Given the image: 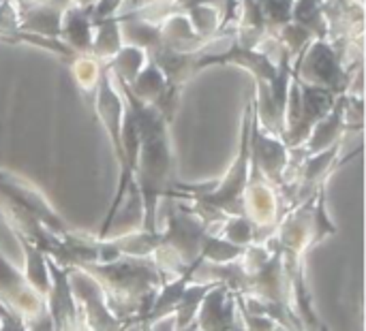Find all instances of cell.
Returning <instances> with one entry per match:
<instances>
[{
	"instance_id": "6da1fadb",
	"label": "cell",
	"mask_w": 366,
	"mask_h": 331,
	"mask_svg": "<svg viewBox=\"0 0 366 331\" xmlns=\"http://www.w3.org/2000/svg\"><path fill=\"white\" fill-rule=\"evenodd\" d=\"M114 83L118 86L122 94L124 105L133 113L137 137H139L137 158H135V169H133V184L142 199V212H144L142 231L154 233L159 231L157 229L159 201L165 199L169 188L174 186V152H172V139H169L172 122L154 107L137 101L129 92L124 81L114 79Z\"/></svg>"
},
{
	"instance_id": "7a4b0ae2",
	"label": "cell",
	"mask_w": 366,
	"mask_h": 331,
	"mask_svg": "<svg viewBox=\"0 0 366 331\" xmlns=\"http://www.w3.org/2000/svg\"><path fill=\"white\" fill-rule=\"evenodd\" d=\"M335 233L337 227L326 212V184H324L313 197L292 208L279 223L277 231L270 235L281 257L283 272L290 280L296 312L300 317L305 331H320L322 327L311 304V293L307 289V278H305L307 255L313 250L315 244H320L322 240Z\"/></svg>"
},
{
	"instance_id": "3957f363",
	"label": "cell",
	"mask_w": 366,
	"mask_h": 331,
	"mask_svg": "<svg viewBox=\"0 0 366 331\" xmlns=\"http://www.w3.org/2000/svg\"><path fill=\"white\" fill-rule=\"evenodd\" d=\"M71 268L81 270L101 287L107 310L129 327L148 317L165 287L152 257H120L107 263H77Z\"/></svg>"
},
{
	"instance_id": "277c9868",
	"label": "cell",
	"mask_w": 366,
	"mask_h": 331,
	"mask_svg": "<svg viewBox=\"0 0 366 331\" xmlns=\"http://www.w3.org/2000/svg\"><path fill=\"white\" fill-rule=\"evenodd\" d=\"M358 71L347 64L345 49L332 41H311L292 64V75L296 79L326 88L335 94H345Z\"/></svg>"
},
{
	"instance_id": "5b68a950",
	"label": "cell",
	"mask_w": 366,
	"mask_h": 331,
	"mask_svg": "<svg viewBox=\"0 0 366 331\" xmlns=\"http://www.w3.org/2000/svg\"><path fill=\"white\" fill-rule=\"evenodd\" d=\"M0 304L24 331H51L49 302L0 253Z\"/></svg>"
},
{
	"instance_id": "8992f818",
	"label": "cell",
	"mask_w": 366,
	"mask_h": 331,
	"mask_svg": "<svg viewBox=\"0 0 366 331\" xmlns=\"http://www.w3.org/2000/svg\"><path fill=\"white\" fill-rule=\"evenodd\" d=\"M69 291L77 310V319L86 331H129L131 327L120 323L105 306L101 287L81 270L64 268Z\"/></svg>"
},
{
	"instance_id": "52a82bcc",
	"label": "cell",
	"mask_w": 366,
	"mask_h": 331,
	"mask_svg": "<svg viewBox=\"0 0 366 331\" xmlns=\"http://www.w3.org/2000/svg\"><path fill=\"white\" fill-rule=\"evenodd\" d=\"M199 331H236L242 325L236 293L223 282H214L199 302L193 319Z\"/></svg>"
},
{
	"instance_id": "ba28073f",
	"label": "cell",
	"mask_w": 366,
	"mask_h": 331,
	"mask_svg": "<svg viewBox=\"0 0 366 331\" xmlns=\"http://www.w3.org/2000/svg\"><path fill=\"white\" fill-rule=\"evenodd\" d=\"M94 116L99 118V122L105 126V133L109 135L118 167L122 165V146H120V131H122V120H124V98L118 90V86L114 83L109 68L103 64L101 77H99V86L97 92L92 96L90 103Z\"/></svg>"
},
{
	"instance_id": "9c48e42d",
	"label": "cell",
	"mask_w": 366,
	"mask_h": 331,
	"mask_svg": "<svg viewBox=\"0 0 366 331\" xmlns=\"http://www.w3.org/2000/svg\"><path fill=\"white\" fill-rule=\"evenodd\" d=\"M298 86H300V116H298L296 126L290 128L283 139L290 150H296L307 141L313 126L332 109V105L339 96L326 88H317V86L305 83L300 79H298Z\"/></svg>"
},
{
	"instance_id": "30bf717a",
	"label": "cell",
	"mask_w": 366,
	"mask_h": 331,
	"mask_svg": "<svg viewBox=\"0 0 366 331\" xmlns=\"http://www.w3.org/2000/svg\"><path fill=\"white\" fill-rule=\"evenodd\" d=\"M251 158L272 184L283 186L285 171L290 167V148L283 139L259 128L255 118L251 124Z\"/></svg>"
},
{
	"instance_id": "8fae6325",
	"label": "cell",
	"mask_w": 366,
	"mask_h": 331,
	"mask_svg": "<svg viewBox=\"0 0 366 331\" xmlns=\"http://www.w3.org/2000/svg\"><path fill=\"white\" fill-rule=\"evenodd\" d=\"M58 41L64 43L73 54H90V41H92L90 4L81 6V4L73 2L62 11Z\"/></svg>"
},
{
	"instance_id": "7c38bea8",
	"label": "cell",
	"mask_w": 366,
	"mask_h": 331,
	"mask_svg": "<svg viewBox=\"0 0 366 331\" xmlns=\"http://www.w3.org/2000/svg\"><path fill=\"white\" fill-rule=\"evenodd\" d=\"M165 75V81L172 90L180 92L184 88V83L199 73L197 68V58L199 51H176L169 47H159L150 54H146Z\"/></svg>"
},
{
	"instance_id": "4fadbf2b",
	"label": "cell",
	"mask_w": 366,
	"mask_h": 331,
	"mask_svg": "<svg viewBox=\"0 0 366 331\" xmlns=\"http://www.w3.org/2000/svg\"><path fill=\"white\" fill-rule=\"evenodd\" d=\"M122 32H120V15L92 21V41L90 56L101 64H107L122 49Z\"/></svg>"
},
{
	"instance_id": "5bb4252c",
	"label": "cell",
	"mask_w": 366,
	"mask_h": 331,
	"mask_svg": "<svg viewBox=\"0 0 366 331\" xmlns=\"http://www.w3.org/2000/svg\"><path fill=\"white\" fill-rule=\"evenodd\" d=\"M292 21L309 30L315 41H328V19L324 13V0H294Z\"/></svg>"
},
{
	"instance_id": "9a60e30c",
	"label": "cell",
	"mask_w": 366,
	"mask_h": 331,
	"mask_svg": "<svg viewBox=\"0 0 366 331\" xmlns=\"http://www.w3.org/2000/svg\"><path fill=\"white\" fill-rule=\"evenodd\" d=\"M69 64H71V71H73L75 86L79 88L81 96L90 105L92 96L97 92V86H99V77H101L103 64L97 58H92L90 54H77Z\"/></svg>"
},
{
	"instance_id": "2e32d148",
	"label": "cell",
	"mask_w": 366,
	"mask_h": 331,
	"mask_svg": "<svg viewBox=\"0 0 366 331\" xmlns=\"http://www.w3.org/2000/svg\"><path fill=\"white\" fill-rule=\"evenodd\" d=\"M146 60H148V56L144 49L133 47V45H122V49L105 66L109 68L114 79H120L129 86L137 77V73L144 68Z\"/></svg>"
},
{
	"instance_id": "e0dca14e",
	"label": "cell",
	"mask_w": 366,
	"mask_h": 331,
	"mask_svg": "<svg viewBox=\"0 0 366 331\" xmlns=\"http://www.w3.org/2000/svg\"><path fill=\"white\" fill-rule=\"evenodd\" d=\"M24 255H26V278L28 282L45 297H49V291H51V276H49V268H47V257L36 250L34 246L26 244V242H19Z\"/></svg>"
},
{
	"instance_id": "ac0fdd59",
	"label": "cell",
	"mask_w": 366,
	"mask_h": 331,
	"mask_svg": "<svg viewBox=\"0 0 366 331\" xmlns=\"http://www.w3.org/2000/svg\"><path fill=\"white\" fill-rule=\"evenodd\" d=\"M264 17V24L268 28V36H272L277 30L287 26L292 21V9L294 0H253Z\"/></svg>"
},
{
	"instance_id": "d6986e66",
	"label": "cell",
	"mask_w": 366,
	"mask_h": 331,
	"mask_svg": "<svg viewBox=\"0 0 366 331\" xmlns=\"http://www.w3.org/2000/svg\"><path fill=\"white\" fill-rule=\"evenodd\" d=\"M142 330L144 331H199L195 327V323L191 321L187 327H178L176 323H174V315H167V317H161V319H157V321H152V323H142ZM236 331H247L244 330V325H240Z\"/></svg>"
},
{
	"instance_id": "ffe728a7",
	"label": "cell",
	"mask_w": 366,
	"mask_h": 331,
	"mask_svg": "<svg viewBox=\"0 0 366 331\" xmlns=\"http://www.w3.org/2000/svg\"><path fill=\"white\" fill-rule=\"evenodd\" d=\"M0 331H24V327L6 312L2 304H0Z\"/></svg>"
},
{
	"instance_id": "44dd1931",
	"label": "cell",
	"mask_w": 366,
	"mask_h": 331,
	"mask_svg": "<svg viewBox=\"0 0 366 331\" xmlns=\"http://www.w3.org/2000/svg\"><path fill=\"white\" fill-rule=\"evenodd\" d=\"M0 2H4V0H0Z\"/></svg>"
}]
</instances>
